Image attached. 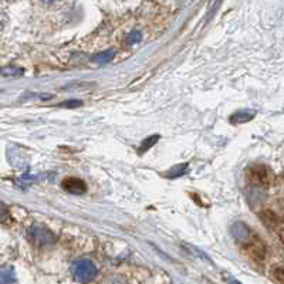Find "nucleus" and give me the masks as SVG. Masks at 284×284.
Returning a JSON list of instances; mask_svg holds the SVG:
<instances>
[{
    "label": "nucleus",
    "mask_w": 284,
    "mask_h": 284,
    "mask_svg": "<svg viewBox=\"0 0 284 284\" xmlns=\"http://www.w3.org/2000/svg\"><path fill=\"white\" fill-rule=\"evenodd\" d=\"M27 240L30 242V245L34 247H47L55 243V235L50 229H47L46 226L41 225H32L27 229Z\"/></svg>",
    "instance_id": "nucleus-1"
},
{
    "label": "nucleus",
    "mask_w": 284,
    "mask_h": 284,
    "mask_svg": "<svg viewBox=\"0 0 284 284\" xmlns=\"http://www.w3.org/2000/svg\"><path fill=\"white\" fill-rule=\"evenodd\" d=\"M246 174H247L249 181L254 185H259V186H270L274 181L273 171L267 165H263V164L250 165L247 168Z\"/></svg>",
    "instance_id": "nucleus-2"
},
{
    "label": "nucleus",
    "mask_w": 284,
    "mask_h": 284,
    "mask_svg": "<svg viewBox=\"0 0 284 284\" xmlns=\"http://www.w3.org/2000/svg\"><path fill=\"white\" fill-rule=\"evenodd\" d=\"M71 273H73V277L76 281L87 284L91 280H94V277L97 276V267L91 260L80 259V260L74 261V264L71 267Z\"/></svg>",
    "instance_id": "nucleus-3"
},
{
    "label": "nucleus",
    "mask_w": 284,
    "mask_h": 284,
    "mask_svg": "<svg viewBox=\"0 0 284 284\" xmlns=\"http://www.w3.org/2000/svg\"><path fill=\"white\" fill-rule=\"evenodd\" d=\"M261 222L264 223V226L267 228L270 233L276 235V237L284 245V221L277 215V213L271 212V210H263L259 215Z\"/></svg>",
    "instance_id": "nucleus-4"
},
{
    "label": "nucleus",
    "mask_w": 284,
    "mask_h": 284,
    "mask_svg": "<svg viewBox=\"0 0 284 284\" xmlns=\"http://www.w3.org/2000/svg\"><path fill=\"white\" fill-rule=\"evenodd\" d=\"M247 254L252 257L253 260L256 261H263L264 260V256H266V245L263 243V240H260L256 235H253L252 240L247 243L246 246H243Z\"/></svg>",
    "instance_id": "nucleus-5"
},
{
    "label": "nucleus",
    "mask_w": 284,
    "mask_h": 284,
    "mask_svg": "<svg viewBox=\"0 0 284 284\" xmlns=\"http://www.w3.org/2000/svg\"><path fill=\"white\" fill-rule=\"evenodd\" d=\"M230 233H232V236L235 237L237 245H240L242 247L247 245L253 237V233L243 222H236V223H233L232 228H230Z\"/></svg>",
    "instance_id": "nucleus-6"
},
{
    "label": "nucleus",
    "mask_w": 284,
    "mask_h": 284,
    "mask_svg": "<svg viewBox=\"0 0 284 284\" xmlns=\"http://www.w3.org/2000/svg\"><path fill=\"white\" fill-rule=\"evenodd\" d=\"M63 188L68 193L71 195H83L86 190H87V185H86V182L83 181V179H80V178H65L63 181Z\"/></svg>",
    "instance_id": "nucleus-7"
},
{
    "label": "nucleus",
    "mask_w": 284,
    "mask_h": 284,
    "mask_svg": "<svg viewBox=\"0 0 284 284\" xmlns=\"http://www.w3.org/2000/svg\"><path fill=\"white\" fill-rule=\"evenodd\" d=\"M254 117H256V111L254 110H240L230 115L229 122L233 125H240V124H246V122L252 121Z\"/></svg>",
    "instance_id": "nucleus-8"
},
{
    "label": "nucleus",
    "mask_w": 284,
    "mask_h": 284,
    "mask_svg": "<svg viewBox=\"0 0 284 284\" xmlns=\"http://www.w3.org/2000/svg\"><path fill=\"white\" fill-rule=\"evenodd\" d=\"M0 278H2V284H17L16 271L12 266H3L2 267Z\"/></svg>",
    "instance_id": "nucleus-9"
},
{
    "label": "nucleus",
    "mask_w": 284,
    "mask_h": 284,
    "mask_svg": "<svg viewBox=\"0 0 284 284\" xmlns=\"http://www.w3.org/2000/svg\"><path fill=\"white\" fill-rule=\"evenodd\" d=\"M188 168L189 165L188 164H182V165H175L174 168L169 169V172L166 174V176L169 179H176V178H181L182 175H185L188 172Z\"/></svg>",
    "instance_id": "nucleus-10"
},
{
    "label": "nucleus",
    "mask_w": 284,
    "mask_h": 284,
    "mask_svg": "<svg viewBox=\"0 0 284 284\" xmlns=\"http://www.w3.org/2000/svg\"><path fill=\"white\" fill-rule=\"evenodd\" d=\"M115 54V51L114 50H105L103 53H98V54H95L93 58H91V61H94V63H98V64H105V63H110L111 60H112V57Z\"/></svg>",
    "instance_id": "nucleus-11"
},
{
    "label": "nucleus",
    "mask_w": 284,
    "mask_h": 284,
    "mask_svg": "<svg viewBox=\"0 0 284 284\" xmlns=\"http://www.w3.org/2000/svg\"><path fill=\"white\" fill-rule=\"evenodd\" d=\"M159 138H161V135L154 134V135H151V136H148L147 139H144L141 144V147H139V154H144L145 151L151 150V148H152V147H154V145L159 141Z\"/></svg>",
    "instance_id": "nucleus-12"
},
{
    "label": "nucleus",
    "mask_w": 284,
    "mask_h": 284,
    "mask_svg": "<svg viewBox=\"0 0 284 284\" xmlns=\"http://www.w3.org/2000/svg\"><path fill=\"white\" fill-rule=\"evenodd\" d=\"M182 246L188 250V252L190 253V254H193V256H196V257H199V259H202V260L207 261V263H210V259L206 256L205 253L202 252L200 249H197V247H195V246L192 245H188V243H182Z\"/></svg>",
    "instance_id": "nucleus-13"
},
{
    "label": "nucleus",
    "mask_w": 284,
    "mask_h": 284,
    "mask_svg": "<svg viewBox=\"0 0 284 284\" xmlns=\"http://www.w3.org/2000/svg\"><path fill=\"white\" fill-rule=\"evenodd\" d=\"M23 74V68L20 67H15V65H8V67H3L2 70V76L3 77H19Z\"/></svg>",
    "instance_id": "nucleus-14"
},
{
    "label": "nucleus",
    "mask_w": 284,
    "mask_h": 284,
    "mask_svg": "<svg viewBox=\"0 0 284 284\" xmlns=\"http://www.w3.org/2000/svg\"><path fill=\"white\" fill-rule=\"evenodd\" d=\"M271 277L277 284H284V267L281 266H274L271 268Z\"/></svg>",
    "instance_id": "nucleus-15"
},
{
    "label": "nucleus",
    "mask_w": 284,
    "mask_h": 284,
    "mask_svg": "<svg viewBox=\"0 0 284 284\" xmlns=\"http://www.w3.org/2000/svg\"><path fill=\"white\" fill-rule=\"evenodd\" d=\"M142 40V34L139 32H132L128 34V37H126V43L128 44H136V43H139Z\"/></svg>",
    "instance_id": "nucleus-16"
},
{
    "label": "nucleus",
    "mask_w": 284,
    "mask_h": 284,
    "mask_svg": "<svg viewBox=\"0 0 284 284\" xmlns=\"http://www.w3.org/2000/svg\"><path fill=\"white\" fill-rule=\"evenodd\" d=\"M81 105H83V101H80V100H68L65 103L60 104V107H65V108H77Z\"/></svg>",
    "instance_id": "nucleus-17"
},
{
    "label": "nucleus",
    "mask_w": 284,
    "mask_h": 284,
    "mask_svg": "<svg viewBox=\"0 0 284 284\" xmlns=\"http://www.w3.org/2000/svg\"><path fill=\"white\" fill-rule=\"evenodd\" d=\"M225 278H226V280H228V283H229V284H242V283H240V281H237V280H235V278H233V277L228 276V274H226V276H225Z\"/></svg>",
    "instance_id": "nucleus-18"
},
{
    "label": "nucleus",
    "mask_w": 284,
    "mask_h": 284,
    "mask_svg": "<svg viewBox=\"0 0 284 284\" xmlns=\"http://www.w3.org/2000/svg\"><path fill=\"white\" fill-rule=\"evenodd\" d=\"M6 215H8V212H6V206H5V203H2V222H5Z\"/></svg>",
    "instance_id": "nucleus-19"
}]
</instances>
